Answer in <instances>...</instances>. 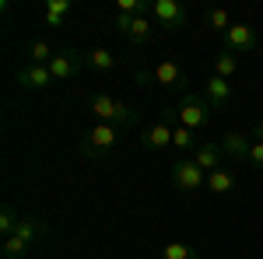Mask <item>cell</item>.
Returning a JSON list of instances; mask_svg holds the SVG:
<instances>
[{
	"instance_id": "obj_1",
	"label": "cell",
	"mask_w": 263,
	"mask_h": 259,
	"mask_svg": "<svg viewBox=\"0 0 263 259\" xmlns=\"http://www.w3.org/2000/svg\"><path fill=\"white\" fill-rule=\"evenodd\" d=\"M88 109H91V116L99 123H112V126H120L123 133L137 126V112H134L126 102L112 98V95H102V91L88 95Z\"/></svg>"
},
{
	"instance_id": "obj_2",
	"label": "cell",
	"mask_w": 263,
	"mask_h": 259,
	"mask_svg": "<svg viewBox=\"0 0 263 259\" xmlns=\"http://www.w3.org/2000/svg\"><path fill=\"white\" fill-rule=\"evenodd\" d=\"M123 140V130L120 126H112V123H95L81 140V154L88 158H105L109 151H116Z\"/></svg>"
},
{
	"instance_id": "obj_3",
	"label": "cell",
	"mask_w": 263,
	"mask_h": 259,
	"mask_svg": "<svg viewBox=\"0 0 263 259\" xmlns=\"http://www.w3.org/2000/svg\"><path fill=\"white\" fill-rule=\"evenodd\" d=\"M141 81H144V84L155 81V84H162V88H168V91L190 95V74H186L176 60H158L151 70H144V74H141Z\"/></svg>"
},
{
	"instance_id": "obj_4",
	"label": "cell",
	"mask_w": 263,
	"mask_h": 259,
	"mask_svg": "<svg viewBox=\"0 0 263 259\" xmlns=\"http://www.w3.org/2000/svg\"><path fill=\"white\" fill-rule=\"evenodd\" d=\"M211 102L197 95V91H190V95H179V109H176V116H179V126H190V130H203L207 123H211Z\"/></svg>"
},
{
	"instance_id": "obj_5",
	"label": "cell",
	"mask_w": 263,
	"mask_h": 259,
	"mask_svg": "<svg viewBox=\"0 0 263 259\" xmlns=\"http://www.w3.org/2000/svg\"><path fill=\"white\" fill-rule=\"evenodd\" d=\"M172 186H176L179 193H186V196H193V193L207 189V172H203L193 158H179L172 165Z\"/></svg>"
},
{
	"instance_id": "obj_6",
	"label": "cell",
	"mask_w": 263,
	"mask_h": 259,
	"mask_svg": "<svg viewBox=\"0 0 263 259\" xmlns=\"http://www.w3.org/2000/svg\"><path fill=\"white\" fill-rule=\"evenodd\" d=\"M151 18L158 21L165 32H179V28H186L190 14H186V7L179 0H155L151 4Z\"/></svg>"
},
{
	"instance_id": "obj_7",
	"label": "cell",
	"mask_w": 263,
	"mask_h": 259,
	"mask_svg": "<svg viewBox=\"0 0 263 259\" xmlns=\"http://www.w3.org/2000/svg\"><path fill=\"white\" fill-rule=\"evenodd\" d=\"M84 67H88V56L84 53H78V49H60L53 56V63H49V74H53V81H74Z\"/></svg>"
},
{
	"instance_id": "obj_8",
	"label": "cell",
	"mask_w": 263,
	"mask_h": 259,
	"mask_svg": "<svg viewBox=\"0 0 263 259\" xmlns=\"http://www.w3.org/2000/svg\"><path fill=\"white\" fill-rule=\"evenodd\" d=\"M224 46H228V53H235V56H246V53H253L260 39H256V28L253 25H246V21H235L228 32H224Z\"/></svg>"
},
{
	"instance_id": "obj_9",
	"label": "cell",
	"mask_w": 263,
	"mask_h": 259,
	"mask_svg": "<svg viewBox=\"0 0 263 259\" xmlns=\"http://www.w3.org/2000/svg\"><path fill=\"white\" fill-rule=\"evenodd\" d=\"M232 95H235L232 81L218 77V74H211V77H207V84H203V98L211 102V109H214V112H221V109H228V102H232Z\"/></svg>"
},
{
	"instance_id": "obj_10",
	"label": "cell",
	"mask_w": 263,
	"mask_h": 259,
	"mask_svg": "<svg viewBox=\"0 0 263 259\" xmlns=\"http://www.w3.org/2000/svg\"><path fill=\"white\" fill-rule=\"evenodd\" d=\"M14 77H18V84H21V88H28V91H42V88L53 84L49 67H35V63H21Z\"/></svg>"
},
{
	"instance_id": "obj_11",
	"label": "cell",
	"mask_w": 263,
	"mask_h": 259,
	"mask_svg": "<svg viewBox=\"0 0 263 259\" xmlns=\"http://www.w3.org/2000/svg\"><path fill=\"white\" fill-rule=\"evenodd\" d=\"M172 123H151V126H144V133H141V144H144V151H165L168 144H172Z\"/></svg>"
},
{
	"instance_id": "obj_12",
	"label": "cell",
	"mask_w": 263,
	"mask_h": 259,
	"mask_svg": "<svg viewBox=\"0 0 263 259\" xmlns=\"http://www.w3.org/2000/svg\"><path fill=\"white\" fill-rule=\"evenodd\" d=\"M193 161H197L203 172L211 175V172H218V168H221V161H224V147L218 144V140H200V147L193 151Z\"/></svg>"
},
{
	"instance_id": "obj_13",
	"label": "cell",
	"mask_w": 263,
	"mask_h": 259,
	"mask_svg": "<svg viewBox=\"0 0 263 259\" xmlns=\"http://www.w3.org/2000/svg\"><path fill=\"white\" fill-rule=\"evenodd\" d=\"M249 133H239V130H232V133H224L221 140V147H224V158H232V161H249Z\"/></svg>"
},
{
	"instance_id": "obj_14",
	"label": "cell",
	"mask_w": 263,
	"mask_h": 259,
	"mask_svg": "<svg viewBox=\"0 0 263 259\" xmlns=\"http://www.w3.org/2000/svg\"><path fill=\"white\" fill-rule=\"evenodd\" d=\"M57 53H60V49H53V42H49V39H32L28 46H25V63H35V67H49Z\"/></svg>"
},
{
	"instance_id": "obj_15",
	"label": "cell",
	"mask_w": 263,
	"mask_h": 259,
	"mask_svg": "<svg viewBox=\"0 0 263 259\" xmlns=\"http://www.w3.org/2000/svg\"><path fill=\"white\" fill-rule=\"evenodd\" d=\"M235 186H239V179H235L232 168H218V172L207 175V189H211L214 196H228V193H235Z\"/></svg>"
},
{
	"instance_id": "obj_16",
	"label": "cell",
	"mask_w": 263,
	"mask_h": 259,
	"mask_svg": "<svg viewBox=\"0 0 263 259\" xmlns=\"http://www.w3.org/2000/svg\"><path fill=\"white\" fill-rule=\"evenodd\" d=\"M172 147L193 158V151L200 147V140H197V130H190V126H176V130H172Z\"/></svg>"
},
{
	"instance_id": "obj_17",
	"label": "cell",
	"mask_w": 263,
	"mask_h": 259,
	"mask_svg": "<svg viewBox=\"0 0 263 259\" xmlns=\"http://www.w3.org/2000/svg\"><path fill=\"white\" fill-rule=\"evenodd\" d=\"M151 35H155V25H151V18H147V14H144V18H134L130 32H126L130 46H147V42H151Z\"/></svg>"
},
{
	"instance_id": "obj_18",
	"label": "cell",
	"mask_w": 263,
	"mask_h": 259,
	"mask_svg": "<svg viewBox=\"0 0 263 259\" xmlns=\"http://www.w3.org/2000/svg\"><path fill=\"white\" fill-rule=\"evenodd\" d=\"M214 74L224 77V81H232L235 74H239V56H235V53H228V49L218 53V56H214Z\"/></svg>"
},
{
	"instance_id": "obj_19",
	"label": "cell",
	"mask_w": 263,
	"mask_h": 259,
	"mask_svg": "<svg viewBox=\"0 0 263 259\" xmlns=\"http://www.w3.org/2000/svg\"><path fill=\"white\" fill-rule=\"evenodd\" d=\"M162 259H200V252L190 242H168L162 249Z\"/></svg>"
},
{
	"instance_id": "obj_20",
	"label": "cell",
	"mask_w": 263,
	"mask_h": 259,
	"mask_svg": "<svg viewBox=\"0 0 263 259\" xmlns=\"http://www.w3.org/2000/svg\"><path fill=\"white\" fill-rule=\"evenodd\" d=\"M42 231H46V224H42L39 217H21V224H18V231H14V235H18V238H25L28 245H32V242L39 238Z\"/></svg>"
},
{
	"instance_id": "obj_21",
	"label": "cell",
	"mask_w": 263,
	"mask_h": 259,
	"mask_svg": "<svg viewBox=\"0 0 263 259\" xmlns=\"http://www.w3.org/2000/svg\"><path fill=\"white\" fill-rule=\"evenodd\" d=\"M42 14H46V21H49V25L57 28V25H63V18L70 14V0H49Z\"/></svg>"
},
{
	"instance_id": "obj_22",
	"label": "cell",
	"mask_w": 263,
	"mask_h": 259,
	"mask_svg": "<svg viewBox=\"0 0 263 259\" xmlns=\"http://www.w3.org/2000/svg\"><path fill=\"white\" fill-rule=\"evenodd\" d=\"M18 224H21V214L14 210V203H4V210H0V231H4V238L14 235Z\"/></svg>"
},
{
	"instance_id": "obj_23",
	"label": "cell",
	"mask_w": 263,
	"mask_h": 259,
	"mask_svg": "<svg viewBox=\"0 0 263 259\" xmlns=\"http://www.w3.org/2000/svg\"><path fill=\"white\" fill-rule=\"evenodd\" d=\"M28 256V242L18 235H7L4 238V259H25Z\"/></svg>"
},
{
	"instance_id": "obj_24",
	"label": "cell",
	"mask_w": 263,
	"mask_h": 259,
	"mask_svg": "<svg viewBox=\"0 0 263 259\" xmlns=\"http://www.w3.org/2000/svg\"><path fill=\"white\" fill-rule=\"evenodd\" d=\"M88 67H91V70H112V67H116V56H112L109 49H91V53H88Z\"/></svg>"
},
{
	"instance_id": "obj_25",
	"label": "cell",
	"mask_w": 263,
	"mask_h": 259,
	"mask_svg": "<svg viewBox=\"0 0 263 259\" xmlns=\"http://www.w3.org/2000/svg\"><path fill=\"white\" fill-rule=\"evenodd\" d=\"M207 25H211L214 32H228L235 21L228 18V11H221V7H211V11H207Z\"/></svg>"
},
{
	"instance_id": "obj_26",
	"label": "cell",
	"mask_w": 263,
	"mask_h": 259,
	"mask_svg": "<svg viewBox=\"0 0 263 259\" xmlns=\"http://www.w3.org/2000/svg\"><path fill=\"white\" fill-rule=\"evenodd\" d=\"M249 165H253V168H263V140H253V147H249Z\"/></svg>"
},
{
	"instance_id": "obj_27",
	"label": "cell",
	"mask_w": 263,
	"mask_h": 259,
	"mask_svg": "<svg viewBox=\"0 0 263 259\" xmlns=\"http://www.w3.org/2000/svg\"><path fill=\"white\" fill-rule=\"evenodd\" d=\"M253 137H256V140L263 137V123H260V126H256V130H253Z\"/></svg>"
}]
</instances>
